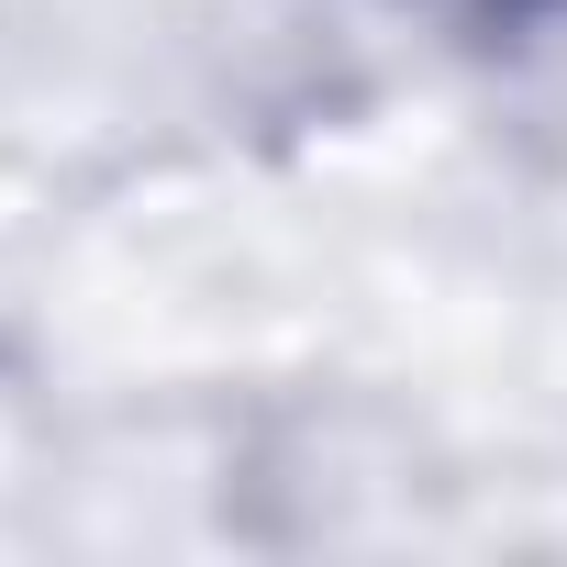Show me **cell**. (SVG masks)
I'll return each mask as SVG.
<instances>
[{
  "label": "cell",
  "mask_w": 567,
  "mask_h": 567,
  "mask_svg": "<svg viewBox=\"0 0 567 567\" xmlns=\"http://www.w3.org/2000/svg\"><path fill=\"white\" fill-rule=\"evenodd\" d=\"M501 12H534V0H501Z\"/></svg>",
  "instance_id": "6da1fadb"
}]
</instances>
